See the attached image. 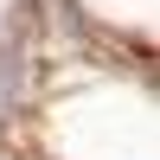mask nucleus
I'll return each instance as SVG.
<instances>
[{"label": "nucleus", "instance_id": "f257e3e1", "mask_svg": "<svg viewBox=\"0 0 160 160\" xmlns=\"http://www.w3.org/2000/svg\"><path fill=\"white\" fill-rule=\"evenodd\" d=\"M19 102V45H0V115Z\"/></svg>", "mask_w": 160, "mask_h": 160}]
</instances>
